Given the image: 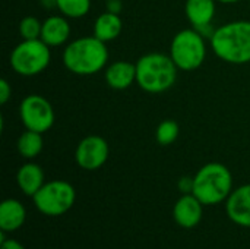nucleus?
Listing matches in <instances>:
<instances>
[{
  "instance_id": "1",
  "label": "nucleus",
  "mask_w": 250,
  "mask_h": 249,
  "mask_svg": "<svg viewBox=\"0 0 250 249\" xmlns=\"http://www.w3.org/2000/svg\"><path fill=\"white\" fill-rule=\"evenodd\" d=\"M62 60L64 68L79 76H91L103 69L108 62L107 43L95 35H86L72 40L66 44Z\"/></svg>"
},
{
  "instance_id": "2",
  "label": "nucleus",
  "mask_w": 250,
  "mask_h": 249,
  "mask_svg": "<svg viewBox=\"0 0 250 249\" xmlns=\"http://www.w3.org/2000/svg\"><path fill=\"white\" fill-rule=\"evenodd\" d=\"M209 41L220 60L230 65L250 63V21H231L215 28Z\"/></svg>"
},
{
  "instance_id": "3",
  "label": "nucleus",
  "mask_w": 250,
  "mask_h": 249,
  "mask_svg": "<svg viewBox=\"0 0 250 249\" xmlns=\"http://www.w3.org/2000/svg\"><path fill=\"white\" fill-rule=\"evenodd\" d=\"M136 65V84L149 94L168 91L177 81V66L170 54L152 51L141 56Z\"/></svg>"
},
{
  "instance_id": "4",
  "label": "nucleus",
  "mask_w": 250,
  "mask_h": 249,
  "mask_svg": "<svg viewBox=\"0 0 250 249\" xmlns=\"http://www.w3.org/2000/svg\"><path fill=\"white\" fill-rule=\"evenodd\" d=\"M233 189V175L223 163H207L193 176L192 194L204 205H218L226 203Z\"/></svg>"
},
{
  "instance_id": "5",
  "label": "nucleus",
  "mask_w": 250,
  "mask_h": 249,
  "mask_svg": "<svg viewBox=\"0 0 250 249\" xmlns=\"http://www.w3.org/2000/svg\"><path fill=\"white\" fill-rule=\"evenodd\" d=\"M205 35L196 28H185L179 31L170 44V57L179 70L192 72L199 69L207 59Z\"/></svg>"
},
{
  "instance_id": "6",
  "label": "nucleus",
  "mask_w": 250,
  "mask_h": 249,
  "mask_svg": "<svg viewBox=\"0 0 250 249\" xmlns=\"http://www.w3.org/2000/svg\"><path fill=\"white\" fill-rule=\"evenodd\" d=\"M51 47L41 38L22 40L10 53V68L21 76H37L42 73L51 62Z\"/></svg>"
},
{
  "instance_id": "7",
  "label": "nucleus",
  "mask_w": 250,
  "mask_h": 249,
  "mask_svg": "<svg viewBox=\"0 0 250 249\" xmlns=\"http://www.w3.org/2000/svg\"><path fill=\"white\" fill-rule=\"evenodd\" d=\"M37 210L48 217L66 214L76 201V191L66 181H50L32 197Z\"/></svg>"
},
{
  "instance_id": "8",
  "label": "nucleus",
  "mask_w": 250,
  "mask_h": 249,
  "mask_svg": "<svg viewBox=\"0 0 250 249\" xmlns=\"http://www.w3.org/2000/svg\"><path fill=\"white\" fill-rule=\"evenodd\" d=\"M19 119L25 129L45 134L53 128L56 113L44 95L29 94L19 104Z\"/></svg>"
},
{
  "instance_id": "9",
  "label": "nucleus",
  "mask_w": 250,
  "mask_h": 249,
  "mask_svg": "<svg viewBox=\"0 0 250 249\" xmlns=\"http://www.w3.org/2000/svg\"><path fill=\"white\" fill-rule=\"evenodd\" d=\"M110 156L108 142L100 135H88L82 138L75 150L76 164L88 172L101 169Z\"/></svg>"
},
{
  "instance_id": "10",
  "label": "nucleus",
  "mask_w": 250,
  "mask_h": 249,
  "mask_svg": "<svg viewBox=\"0 0 250 249\" xmlns=\"http://www.w3.org/2000/svg\"><path fill=\"white\" fill-rule=\"evenodd\" d=\"M204 216V204L193 194H183L173 207V219L183 229L196 227Z\"/></svg>"
},
{
  "instance_id": "11",
  "label": "nucleus",
  "mask_w": 250,
  "mask_h": 249,
  "mask_svg": "<svg viewBox=\"0 0 250 249\" xmlns=\"http://www.w3.org/2000/svg\"><path fill=\"white\" fill-rule=\"evenodd\" d=\"M226 213L233 223L250 227V183L233 189L226 201Z\"/></svg>"
},
{
  "instance_id": "12",
  "label": "nucleus",
  "mask_w": 250,
  "mask_h": 249,
  "mask_svg": "<svg viewBox=\"0 0 250 249\" xmlns=\"http://www.w3.org/2000/svg\"><path fill=\"white\" fill-rule=\"evenodd\" d=\"M185 13L190 25L207 35L217 13V0H186Z\"/></svg>"
},
{
  "instance_id": "13",
  "label": "nucleus",
  "mask_w": 250,
  "mask_h": 249,
  "mask_svg": "<svg viewBox=\"0 0 250 249\" xmlns=\"http://www.w3.org/2000/svg\"><path fill=\"white\" fill-rule=\"evenodd\" d=\"M72 28L69 23V18L60 15H51L42 21L41 40L48 47H60L66 44L70 38Z\"/></svg>"
},
{
  "instance_id": "14",
  "label": "nucleus",
  "mask_w": 250,
  "mask_h": 249,
  "mask_svg": "<svg viewBox=\"0 0 250 249\" xmlns=\"http://www.w3.org/2000/svg\"><path fill=\"white\" fill-rule=\"evenodd\" d=\"M104 79L116 91H123L136 82V65L127 60H116L105 68Z\"/></svg>"
},
{
  "instance_id": "15",
  "label": "nucleus",
  "mask_w": 250,
  "mask_h": 249,
  "mask_svg": "<svg viewBox=\"0 0 250 249\" xmlns=\"http://www.w3.org/2000/svg\"><path fill=\"white\" fill-rule=\"evenodd\" d=\"M16 183L22 194L28 197H34L45 183L42 167L34 161H28L22 164L16 173Z\"/></svg>"
},
{
  "instance_id": "16",
  "label": "nucleus",
  "mask_w": 250,
  "mask_h": 249,
  "mask_svg": "<svg viewBox=\"0 0 250 249\" xmlns=\"http://www.w3.org/2000/svg\"><path fill=\"white\" fill-rule=\"evenodd\" d=\"M26 220V210L23 204L15 198L4 200L0 204V230L7 233L19 230Z\"/></svg>"
},
{
  "instance_id": "17",
  "label": "nucleus",
  "mask_w": 250,
  "mask_h": 249,
  "mask_svg": "<svg viewBox=\"0 0 250 249\" xmlns=\"http://www.w3.org/2000/svg\"><path fill=\"white\" fill-rule=\"evenodd\" d=\"M122 29H123V21L120 15L111 13L108 10L98 15L94 22V35L104 43L114 41L122 34Z\"/></svg>"
},
{
  "instance_id": "18",
  "label": "nucleus",
  "mask_w": 250,
  "mask_h": 249,
  "mask_svg": "<svg viewBox=\"0 0 250 249\" xmlns=\"http://www.w3.org/2000/svg\"><path fill=\"white\" fill-rule=\"evenodd\" d=\"M16 148L21 157L26 158V160H34L35 157H38L44 148V139H42V134L35 132V131H23L18 141H16Z\"/></svg>"
},
{
  "instance_id": "19",
  "label": "nucleus",
  "mask_w": 250,
  "mask_h": 249,
  "mask_svg": "<svg viewBox=\"0 0 250 249\" xmlns=\"http://www.w3.org/2000/svg\"><path fill=\"white\" fill-rule=\"evenodd\" d=\"M91 0H56V9L69 19H79L89 13Z\"/></svg>"
},
{
  "instance_id": "20",
  "label": "nucleus",
  "mask_w": 250,
  "mask_h": 249,
  "mask_svg": "<svg viewBox=\"0 0 250 249\" xmlns=\"http://www.w3.org/2000/svg\"><path fill=\"white\" fill-rule=\"evenodd\" d=\"M179 134H180L179 123L176 120L167 119L160 122V125L157 126L155 139L160 145H171L179 138Z\"/></svg>"
},
{
  "instance_id": "21",
  "label": "nucleus",
  "mask_w": 250,
  "mask_h": 249,
  "mask_svg": "<svg viewBox=\"0 0 250 249\" xmlns=\"http://www.w3.org/2000/svg\"><path fill=\"white\" fill-rule=\"evenodd\" d=\"M41 29H42V22L32 16H23L18 25V31L22 40H37L41 37Z\"/></svg>"
},
{
  "instance_id": "22",
  "label": "nucleus",
  "mask_w": 250,
  "mask_h": 249,
  "mask_svg": "<svg viewBox=\"0 0 250 249\" xmlns=\"http://www.w3.org/2000/svg\"><path fill=\"white\" fill-rule=\"evenodd\" d=\"M12 98V85L7 79H0V104H6Z\"/></svg>"
},
{
  "instance_id": "23",
  "label": "nucleus",
  "mask_w": 250,
  "mask_h": 249,
  "mask_svg": "<svg viewBox=\"0 0 250 249\" xmlns=\"http://www.w3.org/2000/svg\"><path fill=\"white\" fill-rule=\"evenodd\" d=\"M177 188L182 192V195L183 194H192V191H193V178H189V176L180 178L179 182H177Z\"/></svg>"
},
{
  "instance_id": "24",
  "label": "nucleus",
  "mask_w": 250,
  "mask_h": 249,
  "mask_svg": "<svg viewBox=\"0 0 250 249\" xmlns=\"http://www.w3.org/2000/svg\"><path fill=\"white\" fill-rule=\"evenodd\" d=\"M0 249H25V247L16 239H6L0 244Z\"/></svg>"
},
{
  "instance_id": "25",
  "label": "nucleus",
  "mask_w": 250,
  "mask_h": 249,
  "mask_svg": "<svg viewBox=\"0 0 250 249\" xmlns=\"http://www.w3.org/2000/svg\"><path fill=\"white\" fill-rule=\"evenodd\" d=\"M122 9H123V4H122L120 0H108V1H107V10H108V12L120 15Z\"/></svg>"
},
{
  "instance_id": "26",
  "label": "nucleus",
  "mask_w": 250,
  "mask_h": 249,
  "mask_svg": "<svg viewBox=\"0 0 250 249\" xmlns=\"http://www.w3.org/2000/svg\"><path fill=\"white\" fill-rule=\"evenodd\" d=\"M218 3H223V4H233V3H237L240 0H217Z\"/></svg>"
},
{
  "instance_id": "27",
  "label": "nucleus",
  "mask_w": 250,
  "mask_h": 249,
  "mask_svg": "<svg viewBox=\"0 0 250 249\" xmlns=\"http://www.w3.org/2000/svg\"><path fill=\"white\" fill-rule=\"evenodd\" d=\"M105 1H108V0H105Z\"/></svg>"
},
{
  "instance_id": "28",
  "label": "nucleus",
  "mask_w": 250,
  "mask_h": 249,
  "mask_svg": "<svg viewBox=\"0 0 250 249\" xmlns=\"http://www.w3.org/2000/svg\"><path fill=\"white\" fill-rule=\"evenodd\" d=\"M249 1H250V0H249Z\"/></svg>"
}]
</instances>
